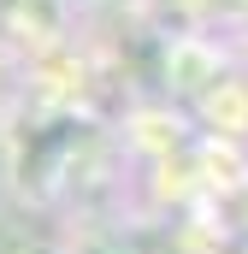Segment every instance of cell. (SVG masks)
Instances as JSON below:
<instances>
[{
    "label": "cell",
    "mask_w": 248,
    "mask_h": 254,
    "mask_svg": "<svg viewBox=\"0 0 248 254\" xmlns=\"http://www.w3.org/2000/svg\"><path fill=\"white\" fill-rule=\"evenodd\" d=\"M89 254H101V249H89Z\"/></svg>",
    "instance_id": "7a4b0ae2"
},
{
    "label": "cell",
    "mask_w": 248,
    "mask_h": 254,
    "mask_svg": "<svg viewBox=\"0 0 248 254\" xmlns=\"http://www.w3.org/2000/svg\"><path fill=\"white\" fill-rule=\"evenodd\" d=\"M12 254H54V249H42V243H36V249H12Z\"/></svg>",
    "instance_id": "6da1fadb"
}]
</instances>
